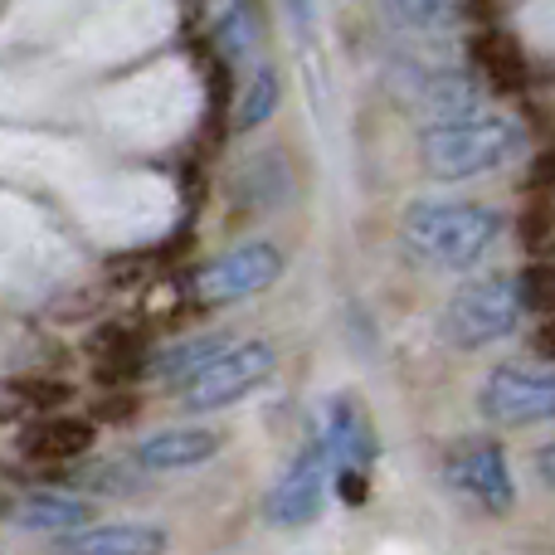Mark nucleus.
<instances>
[{
  "label": "nucleus",
  "instance_id": "1",
  "mask_svg": "<svg viewBox=\"0 0 555 555\" xmlns=\"http://www.w3.org/2000/svg\"><path fill=\"white\" fill-rule=\"evenodd\" d=\"M527 132H521L512 117H492V113H468V117H449V122H434L424 132L420 152L439 181H468V176L498 171L512 156H521Z\"/></svg>",
  "mask_w": 555,
  "mask_h": 555
},
{
  "label": "nucleus",
  "instance_id": "2",
  "mask_svg": "<svg viewBox=\"0 0 555 555\" xmlns=\"http://www.w3.org/2000/svg\"><path fill=\"white\" fill-rule=\"evenodd\" d=\"M498 210L473 201H414L404 210V240L424 249L439 269H473L498 244Z\"/></svg>",
  "mask_w": 555,
  "mask_h": 555
},
{
  "label": "nucleus",
  "instance_id": "3",
  "mask_svg": "<svg viewBox=\"0 0 555 555\" xmlns=\"http://www.w3.org/2000/svg\"><path fill=\"white\" fill-rule=\"evenodd\" d=\"M521 322V302H517V283L512 278H478V283L459 287L453 302L443 307V336L463 351L507 336Z\"/></svg>",
  "mask_w": 555,
  "mask_h": 555
},
{
  "label": "nucleus",
  "instance_id": "4",
  "mask_svg": "<svg viewBox=\"0 0 555 555\" xmlns=\"http://www.w3.org/2000/svg\"><path fill=\"white\" fill-rule=\"evenodd\" d=\"M273 346L269 341H244V346H224L210 365L185 380V404L191 410H224V404L244 400L249 390H259L273 375Z\"/></svg>",
  "mask_w": 555,
  "mask_h": 555
},
{
  "label": "nucleus",
  "instance_id": "5",
  "mask_svg": "<svg viewBox=\"0 0 555 555\" xmlns=\"http://www.w3.org/2000/svg\"><path fill=\"white\" fill-rule=\"evenodd\" d=\"M326 482H332V453L322 449V439H312L287 463V473L273 482L269 498H263L269 527L297 531V527H307V521H317V512H322V502H326Z\"/></svg>",
  "mask_w": 555,
  "mask_h": 555
},
{
  "label": "nucleus",
  "instance_id": "6",
  "mask_svg": "<svg viewBox=\"0 0 555 555\" xmlns=\"http://www.w3.org/2000/svg\"><path fill=\"white\" fill-rule=\"evenodd\" d=\"M478 410L492 424H541L555 420V371H527V365H498L478 395Z\"/></svg>",
  "mask_w": 555,
  "mask_h": 555
},
{
  "label": "nucleus",
  "instance_id": "7",
  "mask_svg": "<svg viewBox=\"0 0 555 555\" xmlns=\"http://www.w3.org/2000/svg\"><path fill=\"white\" fill-rule=\"evenodd\" d=\"M449 482L459 492H468L478 507L488 512H512L517 502V482H512V468H507V453L498 449L492 439H463L449 449V463H443Z\"/></svg>",
  "mask_w": 555,
  "mask_h": 555
},
{
  "label": "nucleus",
  "instance_id": "8",
  "mask_svg": "<svg viewBox=\"0 0 555 555\" xmlns=\"http://www.w3.org/2000/svg\"><path fill=\"white\" fill-rule=\"evenodd\" d=\"M278 273H283V254L273 244L254 240V244H240L234 254H224V259H215L201 273V293L210 302H234V297H254L263 287H273Z\"/></svg>",
  "mask_w": 555,
  "mask_h": 555
},
{
  "label": "nucleus",
  "instance_id": "9",
  "mask_svg": "<svg viewBox=\"0 0 555 555\" xmlns=\"http://www.w3.org/2000/svg\"><path fill=\"white\" fill-rule=\"evenodd\" d=\"M322 449L332 453V468H371L380 459V443H375L371 420L361 414L356 400H332L322 410V429H317Z\"/></svg>",
  "mask_w": 555,
  "mask_h": 555
},
{
  "label": "nucleus",
  "instance_id": "10",
  "mask_svg": "<svg viewBox=\"0 0 555 555\" xmlns=\"http://www.w3.org/2000/svg\"><path fill=\"white\" fill-rule=\"evenodd\" d=\"M220 453V434L215 429H162L152 439L137 443V468L146 473H181V468H201Z\"/></svg>",
  "mask_w": 555,
  "mask_h": 555
},
{
  "label": "nucleus",
  "instance_id": "11",
  "mask_svg": "<svg viewBox=\"0 0 555 555\" xmlns=\"http://www.w3.org/2000/svg\"><path fill=\"white\" fill-rule=\"evenodd\" d=\"M166 531L152 521H107V527H78L64 537V555H162Z\"/></svg>",
  "mask_w": 555,
  "mask_h": 555
},
{
  "label": "nucleus",
  "instance_id": "12",
  "mask_svg": "<svg viewBox=\"0 0 555 555\" xmlns=\"http://www.w3.org/2000/svg\"><path fill=\"white\" fill-rule=\"evenodd\" d=\"M410 98L420 103V113H429L434 122H449V117H468L482 107V93L468 74H453V68H429V74H414Z\"/></svg>",
  "mask_w": 555,
  "mask_h": 555
},
{
  "label": "nucleus",
  "instance_id": "13",
  "mask_svg": "<svg viewBox=\"0 0 555 555\" xmlns=\"http://www.w3.org/2000/svg\"><path fill=\"white\" fill-rule=\"evenodd\" d=\"M15 521L25 531H78L93 521V507L78 498H64V492H35L15 507Z\"/></svg>",
  "mask_w": 555,
  "mask_h": 555
},
{
  "label": "nucleus",
  "instance_id": "14",
  "mask_svg": "<svg viewBox=\"0 0 555 555\" xmlns=\"http://www.w3.org/2000/svg\"><path fill=\"white\" fill-rule=\"evenodd\" d=\"M25 449L35 459H78L93 449V424L83 420H44L25 434Z\"/></svg>",
  "mask_w": 555,
  "mask_h": 555
},
{
  "label": "nucleus",
  "instance_id": "15",
  "mask_svg": "<svg viewBox=\"0 0 555 555\" xmlns=\"http://www.w3.org/2000/svg\"><path fill=\"white\" fill-rule=\"evenodd\" d=\"M473 59L492 78V88H507L512 93V88L527 83V59H521V49L507 35H478L473 39Z\"/></svg>",
  "mask_w": 555,
  "mask_h": 555
},
{
  "label": "nucleus",
  "instance_id": "16",
  "mask_svg": "<svg viewBox=\"0 0 555 555\" xmlns=\"http://www.w3.org/2000/svg\"><path fill=\"white\" fill-rule=\"evenodd\" d=\"M390 25L400 29H414V35H439V29L453 25V5L449 0H375Z\"/></svg>",
  "mask_w": 555,
  "mask_h": 555
},
{
  "label": "nucleus",
  "instance_id": "17",
  "mask_svg": "<svg viewBox=\"0 0 555 555\" xmlns=\"http://www.w3.org/2000/svg\"><path fill=\"white\" fill-rule=\"evenodd\" d=\"M224 346H230L224 336H195V341H181V346H171V351L156 356L152 375H162V380H191V375L201 371V365H210Z\"/></svg>",
  "mask_w": 555,
  "mask_h": 555
},
{
  "label": "nucleus",
  "instance_id": "18",
  "mask_svg": "<svg viewBox=\"0 0 555 555\" xmlns=\"http://www.w3.org/2000/svg\"><path fill=\"white\" fill-rule=\"evenodd\" d=\"M278 98H283V83H278V74H273V68H259V74L249 78V88H244V98H240V117H234V127H240V132H254V127H263L273 117Z\"/></svg>",
  "mask_w": 555,
  "mask_h": 555
},
{
  "label": "nucleus",
  "instance_id": "19",
  "mask_svg": "<svg viewBox=\"0 0 555 555\" xmlns=\"http://www.w3.org/2000/svg\"><path fill=\"white\" fill-rule=\"evenodd\" d=\"M220 49L230 59H249L259 49V15H254V0H234L220 15Z\"/></svg>",
  "mask_w": 555,
  "mask_h": 555
},
{
  "label": "nucleus",
  "instance_id": "20",
  "mask_svg": "<svg viewBox=\"0 0 555 555\" xmlns=\"http://www.w3.org/2000/svg\"><path fill=\"white\" fill-rule=\"evenodd\" d=\"M512 283H517L521 312H555V263H531Z\"/></svg>",
  "mask_w": 555,
  "mask_h": 555
},
{
  "label": "nucleus",
  "instance_id": "21",
  "mask_svg": "<svg viewBox=\"0 0 555 555\" xmlns=\"http://www.w3.org/2000/svg\"><path fill=\"white\" fill-rule=\"evenodd\" d=\"M551 230H555V201H531L527 215H521V234H527L531 244H541Z\"/></svg>",
  "mask_w": 555,
  "mask_h": 555
},
{
  "label": "nucleus",
  "instance_id": "22",
  "mask_svg": "<svg viewBox=\"0 0 555 555\" xmlns=\"http://www.w3.org/2000/svg\"><path fill=\"white\" fill-rule=\"evenodd\" d=\"M283 10H287V20H293V29L302 39L317 35V0H283Z\"/></svg>",
  "mask_w": 555,
  "mask_h": 555
},
{
  "label": "nucleus",
  "instance_id": "23",
  "mask_svg": "<svg viewBox=\"0 0 555 555\" xmlns=\"http://www.w3.org/2000/svg\"><path fill=\"white\" fill-rule=\"evenodd\" d=\"M531 176H537L541 191H555V152H541L537 166H531Z\"/></svg>",
  "mask_w": 555,
  "mask_h": 555
},
{
  "label": "nucleus",
  "instance_id": "24",
  "mask_svg": "<svg viewBox=\"0 0 555 555\" xmlns=\"http://www.w3.org/2000/svg\"><path fill=\"white\" fill-rule=\"evenodd\" d=\"M537 473H541V482H551L555 488V443H546V449L537 453Z\"/></svg>",
  "mask_w": 555,
  "mask_h": 555
},
{
  "label": "nucleus",
  "instance_id": "25",
  "mask_svg": "<svg viewBox=\"0 0 555 555\" xmlns=\"http://www.w3.org/2000/svg\"><path fill=\"white\" fill-rule=\"evenodd\" d=\"M537 351L546 356V361H555V317H551V322L537 332Z\"/></svg>",
  "mask_w": 555,
  "mask_h": 555
}]
</instances>
